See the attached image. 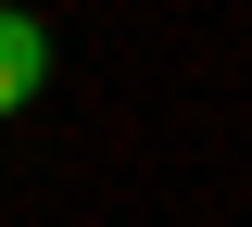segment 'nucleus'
Masks as SVG:
<instances>
[{"instance_id": "1", "label": "nucleus", "mask_w": 252, "mask_h": 227, "mask_svg": "<svg viewBox=\"0 0 252 227\" xmlns=\"http://www.w3.org/2000/svg\"><path fill=\"white\" fill-rule=\"evenodd\" d=\"M38 76H51V38H38L26 13H0V114H26V101H38Z\"/></svg>"}]
</instances>
